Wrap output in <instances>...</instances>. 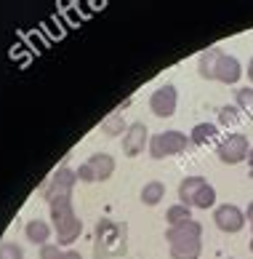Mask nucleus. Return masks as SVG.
Segmentation results:
<instances>
[{
	"instance_id": "f257e3e1",
	"label": "nucleus",
	"mask_w": 253,
	"mask_h": 259,
	"mask_svg": "<svg viewBox=\"0 0 253 259\" xmlns=\"http://www.w3.org/2000/svg\"><path fill=\"white\" fill-rule=\"evenodd\" d=\"M128 254V225L118 219L102 217L93 230V256L96 259H118Z\"/></svg>"
},
{
	"instance_id": "f03ea898",
	"label": "nucleus",
	"mask_w": 253,
	"mask_h": 259,
	"mask_svg": "<svg viewBox=\"0 0 253 259\" xmlns=\"http://www.w3.org/2000/svg\"><path fill=\"white\" fill-rule=\"evenodd\" d=\"M171 259H197L203 251V225L197 219H189L184 225L165 230Z\"/></svg>"
},
{
	"instance_id": "7ed1b4c3",
	"label": "nucleus",
	"mask_w": 253,
	"mask_h": 259,
	"mask_svg": "<svg viewBox=\"0 0 253 259\" xmlns=\"http://www.w3.org/2000/svg\"><path fill=\"white\" fill-rule=\"evenodd\" d=\"M51 222L56 230V241L62 246H72L83 233V219L75 214V206H72V198H59V200H51Z\"/></svg>"
},
{
	"instance_id": "20e7f679",
	"label": "nucleus",
	"mask_w": 253,
	"mask_h": 259,
	"mask_svg": "<svg viewBox=\"0 0 253 259\" xmlns=\"http://www.w3.org/2000/svg\"><path fill=\"white\" fill-rule=\"evenodd\" d=\"M179 203L189 208H213L216 206V190L203 177H184L179 185Z\"/></svg>"
},
{
	"instance_id": "39448f33",
	"label": "nucleus",
	"mask_w": 253,
	"mask_h": 259,
	"mask_svg": "<svg viewBox=\"0 0 253 259\" xmlns=\"http://www.w3.org/2000/svg\"><path fill=\"white\" fill-rule=\"evenodd\" d=\"M189 145V137L181 131H163V134H155L149 139V155L155 160H163V158H171V155H179L184 152Z\"/></svg>"
},
{
	"instance_id": "423d86ee",
	"label": "nucleus",
	"mask_w": 253,
	"mask_h": 259,
	"mask_svg": "<svg viewBox=\"0 0 253 259\" xmlns=\"http://www.w3.org/2000/svg\"><path fill=\"white\" fill-rule=\"evenodd\" d=\"M77 185V171L70 168V166H62V168H56L51 179L43 185V198L51 203V200H59V198H72V187Z\"/></svg>"
},
{
	"instance_id": "0eeeda50",
	"label": "nucleus",
	"mask_w": 253,
	"mask_h": 259,
	"mask_svg": "<svg viewBox=\"0 0 253 259\" xmlns=\"http://www.w3.org/2000/svg\"><path fill=\"white\" fill-rule=\"evenodd\" d=\"M248 152H250V145H248L245 134H229V137H224L216 147L219 160L227 163V166H237V163L248 160Z\"/></svg>"
},
{
	"instance_id": "6e6552de",
	"label": "nucleus",
	"mask_w": 253,
	"mask_h": 259,
	"mask_svg": "<svg viewBox=\"0 0 253 259\" xmlns=\"http://www.w3.org/2000/svg\"><path fill=\"white\" fill-rule=\"evenodd\" d=\"M213 222L221 233H240L245 227V211L235 203H221L213 211Z\"/></svg>"
},
{
	"instance_id": "1a4fd4ad",
	"label": "nucleus",
	"mask_w": 253,
	"mask_h": 259,
	"mask_svg": "<svg viewBox=\"0 0 253 259\" xmlns=\"http://www.w3.org/2000/svg\"><path fill=\"white\" fill-rule=\"evenodd\" d=\"M176 104H179V94H176V85L165 83L160 85L158 91H152L149 97V110L158 115V118H171L176 112Z\"/></svg>"
},
{
	"instance_id": "9d476101",
	"label": "nucleus",
	"mask_w": 253,
	"mask_h": 259,
	"mask_svg": "<svg viewBox=\"0 0 253 259\" xmlns=\"http://www.w3.org/2000/svg\"><path fill=\"white\" fill-rule=\"evenodd\" d=\"M147 126L144 123H131L128 131L123 134V152L128 158H136L139 152H144V147H149V137H147Z\"/></svg>"
},
{
	"instance_id": "9b49d317",
	"label": "nucleus",
	"mask_w": 253,
	"mask_h": 259,
	"mask_svg": "<svg viewBox=\"0 0 253 259\" xmlns=\"http://www.w3.org/2000/svg\"><path fill=\"white\" fill-rule=\"evenodd\" d=\"M240 75H242L240 62L235 59V56H229V54H224V51H221L219 62H216V75H213V80L227 83V85H235V83L240 80Z\"/></svg>"
},
{
	"instance_id": "f8f14e48",
	"label": "nucleus",
	"mask_w": 253,
	"mask_h": 259,
	"mask_svg": "<svg viewBox=\"0 0 253 259\" xmlns=\"http://www.w3.org/2000/svg\"><path fill=\"white\" fill-rule=\"evenodd\" d=\"M85 163H88V166L93 168L96 182H107V179L115 174V158L107 155V152H93V155L85 160Z\"/></svg>"
},
{
	"instance_id": "ddd939ff",
	"label": "nucleus",
	"mask_w": 253,
	"mask_h": 259,
	"mask_svg": "<svg viewBox=\"0 0 253 259\" xmlns=\"http://www.w3.org/2000/svg\"><path fill=\"white\" fill-rule=\"evenodd\" d=\"M24 235L35 246H45V243H51V225L43 222V219H30L24 227Z\"/></svg>"
},
{
	"instance_id": "4468645a",
	"label": "nucleus",
	"mask_w": 253,
	"mask_h": 259,
	"mask_svg": "<svg viewBox=\"0 0 253 259\" xmlns=\"http://www.w3.org/2000/svg\"><path fill=\"white\" fill-rule=\"evenodd\" d=\"M221 56V49H206L200 54L197 59V70H200V78L206 80H213V75H216V62Z\"/></svg>"
},
{
	"instance_id": "2eb2a0df",
	"label": "nucleus",
	"mask_w": 253,
	"mask_h": 259,
	"mask_svg": "<svg viewBox=\"0 0 253 259\" xmlns=\"http://www.w3.org/2000/svg\"><path fill=\"white\" fill-rule=\"evenodd\" d=\"M216 134H219V126L216 123H197V126L192 128V134H189V142L192 145H208V142H213L216 139Z\"/></svg>"
},
{
	"instance_id": "dca6fc26",
	"label": "nucleus",
	"mask_w": 253,
	"mask_h": 259,
	"mask_svg": "<svg viewBox=\"0 0 253 259\" xmlns=\"http://www.w3.org/2000/svg\"><path fill=\"white\" fill-rule=\"evenodd\" d=\"M163 198H165V185L163 182L152 179V182H147V185L141 187V203L144 206H158Z\"/></svg>"
},
{
	"instance_id": "f3484780",
	"label": "nucleus",
	"mask_w": 253,
	"mask_h": 259,
	"mask_svg": "<svg viewBox=\"0 0 253 259\" xmlns=\"http://www.w3.org/2000/svg\"><path fill=\"white\" fill-rule=\"evenodd\" d=\"M192 219V208L184 206V203H176L171 206L168 211H165V222H168V227H176V225H184Z\"/></svg>"
},
{
	"instance_id": "a211bd4d",
	"label": "nucleus",
	"mask_w": 253,
	"mask_h": 259,
	"mask_svg": "<svg viewBox=\"0 0 253 259\" xmlns=\"http://www.w3.org/2000/svg\"><path fill=\"white\" fill-rule=\"evenodd\" d=\"M102 131L107 134V137H118V134L128 131V126H125V120H123L120 112H112L107 120H102Z\"/></svg>"
},
{
	"instance_id": "6ab92c4d",
	"label": "nucleus",
	"mask_w": 253,
	"mask_h": 259,
	"mask_svg": "<svg viewBox=\"0 0 253 259\" xmlns=\"http://www.w3.org/2000/svg\"><path fill=\"white\" fill-rule=\"evenodd\" d=\"M240 107L237 104H224V107L219 110V123L221 126H235V123L240 120Z\"/></svg>"
},
{
	"instance_id": "aec40b11",
	"label": "nucleus",
	"mask_w": 253,
	"mask_h": 259,
	"mask_svg": "<svg viewBox=\"0 0 253 259\" xmlns=\"http://www.w3.org/2000/svg\"><path fill=\"white\" fill-rule=\"evenodd\" d=\"M237 107L242 112H248V118H253V89H240L237 91Z\"/></svg>"
},
{
	"instance_id": "412c9836",
	"label": "nucleus",
	"mask_w": 253,
	"mask_h": 259,
	"mask_svg": "<svg viewBox=\"0 0 253 259\" xmlns=\"http://www.w3.org/2000/svg\"><path fill=\"white\" fill-rule=\"evenodd\" d=\"M0 259H24V248L19 243L6 241V243H0Z\"/></svg>"
},
{
	"instance_id": "4be33fe9",
	"label": "nucleus",
	"mask_w": 253,
	"mask_h": 259,
	"mask_svg": "<svg viewBox=\"0 0 253 259\" xmlns=\"http://www.w3.org/2000/svg\"><path fill=\"white\" fill-rule=\"evenodd\" d=\"M64 251L59 248V243H45L40 246V259H59Z\"/></svg>"
},
{
	"instance_id": "5701e85b",
	"label": "nucleus",
	"mask_w": 253,
	"mask_h": 259,
	"mask_svg": "<svg viewBox=\"0 0 253 259\" xmlns=\"http://www.w3.org/2000/svg\"><path fill=\"white\" fill-rule=\"evenodd\" d=\"M77 179L85 182V185H91V182H96V174H93V168L88 166V163H80V168H77Z\"/></svg>"
},
{
	"instance_id": "b1692460",
	"label": "nucleus",
	"mask_w": 253,
	"mask_h": 259,
	"mask_svg": "<svg viewBox=\"0 0 253 259\" xmlns=\"http://www.w3.org/2000/svg\"><path fill=\"white\" fill-rule=\"evenodd\" d=\"M59 259H83V256H80V254H77V251H75V248H67V251H64V254H62Z\"/></svg>"
},
{
	"instance_id": "393cba45",
	"label": "nucleus",
	"mask_w": 253,
	"mask_h": 259,
	"mask_svg": "<svg viewBox=\"0 0 253 259\" xmlns=\"http://www.w3.org/2000/svg\"><path fill=\"white\" fill-rule=\"evenodd\" d=\"M245 219H250V222H253V200H250L248 208H245Z\"/></svg>"
},
{
	"instance_id": "a878e982",
	"label": "nucleus",
	"mask_w": 253,
	"mask_h": 259,
	"mask_svg": "<svg viewBox=\"0 0 253 259\" xmlns=\"http://www.w3.org/2000/svg\"><path fill=\"white\" fill-rule=\"evenodd\" d=\"M245 72H248V80L253 83V56H250V62H248V70H245Z\"/></svg>"
},
{
	"instance_id": "bb28decb",
	"label": "nucleus",
	"mask_w": 253,
	"mask_h": 259,
	"mask_svg": "<svg viewBox=\"0 0 253 259\" xmlns=\"http://www.w3.org/2000/svg\"><path fill=\"white\" fill-rule=\"evenodd\" d=\"M248 163H250V171H253V147H250V152H248Z\"/></svg>"
},
{
	"instance_id": "cd10ccee",
	"label": "nucleus",
	"mask_w": 253,
	"mask_h": 259,
	"mask_svg": "<svg viewBox=\"0 0 253 259\" xmlns=\"http://www.w3.org/2000/svg\"><path fill=\"white\" fill-rule=\"evenodd\" d=\"M248 248H250V254H253V241H250V243H248Z\"/></svg>"
},
{
	"instance_id": "c85d7f7f",
	"label": "nucleus",
	"mask_w": 253,
	"mask_h": 259,
	"mask_svg": "<svg viewBox=\"0 0 253 259\" xmlns=\"http://www.w3.org/2000/svg\"><path fill=\"white\" fill-rule=\"evenodd\" d=\"M250 227H253V222H250Z\"/></svg>"
}]
</instances>
